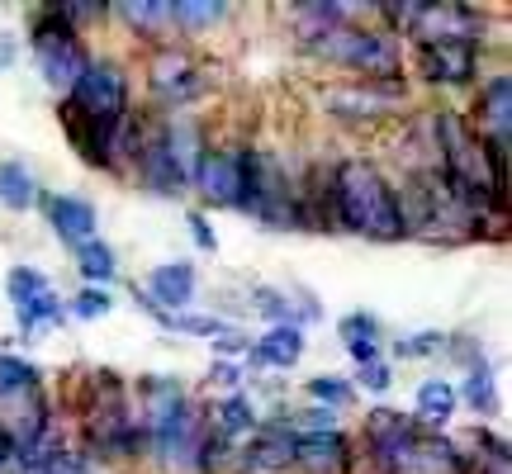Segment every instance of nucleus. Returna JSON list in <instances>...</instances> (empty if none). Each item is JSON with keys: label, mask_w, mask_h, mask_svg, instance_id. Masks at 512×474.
<instances>
[{"label": "nucleus", "mask_w": 512, "mask_h": 474, "mask_svg": "<svg viewBox=\"0 0 512 474\" xmlns=\"http://www.w3.org/2000/svg\"><path fill=\"white\" fill-rule=\"evenodd\" d=\"M67 95L72 100L62 105V124L72 128V138L86 152V162L105 166L114 143H119V128H124V105H128L124 76L110 62H86L81 81Z\"/></svg>", "instance_id": "f257e3e1"}, {"label": "nucleus", "mask_w": 512, "mask_h": 474, "mask_svg": "<svg viewBox=\"0 0 512 474\" xmlns=\"http://www.w3.org/2000/svg\"><path fill=\"white\" fill-rule=\"evenodd\" d=\"M332 204H337V219L366 237L394 242L408 233L394 190L384 185V176L370 162H342L332 171Z\"/></svg>", "instance_id": "f03ea898"}, {"label": "nucleus", "mask_w": 512, "mask_h": 474, "mask_svg": "<svg viewBox=\"0 0 512 474\" xmlns=\"http://www.w3.org/2000/svg\"><path fill=\"white\" fill-rule=\"evenodd\" d=\"M143 389H147V437L157 446V456L171 460V465L190 460L195 456V418H190L181 384H171L166 375H152Z\"/></svg>", "instance_id": "7ed1b4c3"}, {"label": "nucleus", "mask_w": 512, "mask_h": 474, "mask_svg": "<svg viewBox=\"0 0 512 474\" xmlns=\"http://www.w3.org/2000/svg\"><path fill=\"white\" fill-rule=\"evenodd\" d=\"M313 48L342 67H356V72L370 76H394L399 72V48L384 34H366V29H351V24H337V29H318L313 34Z\"/></svg>", "instance_id": "20e7f679"}, {"label": "nucleus", "mask_w": 512, "mask_h": 474, "mask_svg": "<svg viewBox=\"0 0 512 474\" xmlns=\"http://www.w3.org/2000/svg\"><path fill=\"white\" fill-rule=\"evenodd\" d=\"M34 53H38L43 76H48V86H57V91H72L76 81H81V72H86V57H81V48H76V34H72L67 10H48V15H38Z\"/></svg>", "instance_id": "39448f33"}, {"label": "nucleus", "mask_w": 512, "mask_h": 474, "mask_svg": "<svg viewBox=\"0 0 512 474\" xmlns=\"http://www.w3.org/2000/svg\"><path fill=\"white\" fill-rule=\"evenodd\" d=\"M5 290H10V299H15L19 332H29V337H34L38 328H53V323L67 318V304L53 294L48 275L34 271V266H15L10 280H5Z\"/></svg>", "instance_id": "423d86ee"}, {"label": "nucleus", "mask_w": 512, "mask_h": 474, "mask_svg": "<svg viewBox=\"0 0 512 474\" xmlns=\"http://www.w3.org/2000/svg\"><path fill=\"white\" fill-rule=\"evenodd\" d=\"M418 67L427 81H451V86H460V81H470L479 67V48L475 38H451V43H422L418 48Z\"/></svg>", "instance_id": "0eeeda50"}, {"label": "nucleus", "mask_w": 512, "mask_h": 474, "mask_svg": "<svg viewBox=\"0 0 512 474\" xmlns=\"http://www.w3.org/2000/svg\"><path fill=\"white\" fill-rule=\"evenodd\" d=\"M195 190L214 204H238L242 190V152H204L195 171Z\"/></svg>", "instance_id": "6e6552de"}, {"label": "nucleus", "mask_w": 512, "mask_h": 474, "mask_svg": "<svg viewBox=\"0 0 512 474\" xmlns=\"http://www.w3.org/2000/svg\"><path fill=\"white\" fill-rule=\"evenodd\" d=\"M152 86H157L162 100L181 105V100H195V95H200V72H195V62H190L181 48H171V53L157 57V67H152Z\"/></svg>", "instance_id": "1a4fd4ad"}, {"label": "nucleus", "mask_w": 512, "mask_h": 474, "mask_svg": "<svg viewBox=\"0 0 512 474\" xmlns=\"http://www.w3.org/2000/svg\"><path fill=\"white\" fill-rule=\"evenodd\" d=\"M48 219H53L57 237H62V242H72V247L91 242L95 228H100V219H95V204L91 200H76V195H57V200L48 204Z\"/></svg>", "instance_id": "9d476101"}, {"label": "nucleus", "mask_w": 512, "mask_h": 474, "mask_svg": "<svg viewBox=\"0 0 512 474\" xmlns=\"http://www.w3.org/2000/svg\"><path fill=\"white\" fill-rule=\"evenodd\" d=\"M147 285H152V299L166 304V309L185 313V304H195V266H190V261H166V266H157ZM157 304H152V309H157Z\"/></svg>", "instance_id": "9b49d317"}, {"label": "nucleus", "mask_w": 512, "mask_h": 474, "mask_svg": "<svg viewBox=\"0 0 512 474\" xmlns=\"http://www.w3.org/2000/svg\"><path fill=\"white\" fill-rule=\"evenodd\" d=\"M162 147H166V162L176 166V176H181V185H195V171H200V133H195V124H171L162 133Z\"/></svg>", "instance_id": "f8f14e48"}, {"label": "nucleus", "mask_w": 512, "mask_h": 474, "mask_svg": "<svg viewBox=\"0 0 512 474\" xmlns=\"http://www.w3.org/2000/svg\"><path fill=\"white\" fill-rule=\"evenodd\" d=\"M294 460L313 474H337L347 465V441L337 437V432H313V437H304L294 446Z\"/></svg>", "instance_id": "ddd939ff"}, {"label": "nucleus", "mask_w": 512, "mask_h": 474, "mask_svg": "<svg viewBox=\"0 0 512 474\" xmlns=\"http://www.w3.org/2000/svg\"><path fill=\"white\" fill-rule=\"evenodd\" d=\"M247 356H252L256 365H294L304 356V332L294 328V323H280V328H271L256 347H247Z\"/></svg>", "instance_id": "4468645a"}, {"label": "nucleus", "mask_w": 512, "mask_h": 474, "mask_svg": "<svg viewBox=\"0 0 512 474\" xmlns=\"http://www.w3.org/2000/svg\"><path fill=\"white\" fill-rule=\"evenodd\" d=\"M294 446H299V437L280 432V427H266V432H256L252 460H247V465H256V470H275V465L294 460Z\"/></svg>", "instance_id": "2eb2a0df"}, {"label": "nucleus", "mask_w": 512, "mask_h": 474, "mask_svg": "<svg viewBox=\"0 0 512 474\" xmlns=\"http://www.w3.org/2000/svg\"><path fill=\"white\" fill-rule=\"evenodd\" d=\"M418 413L427 422H451V413H456V384H446V380H427L418 389Z\"/></svg>", "instance_id": "dca6fc26"}, {"label": "nucleus", "mask_w": 512, "mask_h": 474, "mask_svg": "<svg viewBox=\"0 0 512 474\" xmlns=\"http://www.w3.org/2000/svg\"><path fill=\"white\" fill-rule=\"evenodd\" d=\"M0 200L10 204V209H29V204L38 200L34 176H29L19 162H0Z\"/></svg>", "instance_id": "f3484780"}, {"label": "nucleus", "mask_w": 512, "mask_h": 474, "mask_svg": "<svg viewBox=\"0 0 512 474\" xmlns=\"http://www.w3.org/2000/svg\"><path fill=\"white\" fill-rule=\"evenodd\" d=\"M76 261H81V275H86V280H100V285L114 280V252L100 242V237L81 242V247H76Z\"/></svg>", "instance_id": "a211bd4d"}, {"label": "nucleus", "mask_w": 512, "mask_h": 474, "mask_svg": "<svg viewBox=\"0 0 512 474\" xmlns=\"http://www.w3.org/2000/svg\"><path fill=\"white\" fill-rule=\"evenodd\" d=\"M214 418H219L223 437H238V432H252V427H256V413H252V403H247V399H223Z\"/></svg>", "instance_id": "6ab92c4d"}, {"label": "nucleus", "mask_w": 512, "mask_h": 474, "mask_svg": "<svg viewBox=\"0 0 512 474\" xmlns=\"http://www.w3.org/2000/svg\"><path fill=\"white\" fill-rule=\"evenodd\" d=\"M166 19H176V24H214V19H223V0H204V5L176 0V5H166Z\"/></svg>", "instance_id": "aec40b11"}, {"label": "nucleus", "mask_w": 512, "mask_h": 474, "mask_svg": "<svg viewBox=\"0 0 512 474\" xmlns=\"http://www.w3.org/2000/svg\"><path fill=\"white\" fill-rule=\"evenodd\" d=\"M38 370L34 365L15 361V356H0V394H15V389H34Z\"/></svg>", "instance_id": "412c9836"}, {"label": "nucleus", "mask_w": 512, "mask_h": 474, "mask_svg": "<svg viewBox=\"0 0 512 474\" xmlns=\"http://www.w3.org/2000/svg\"><path fill=\"white\" fill-rule=\"evenodd\" d=\"M309 394L313 399L332 403V408H342V403L351 399V384L342 380V375H318V380H309Z\"/></svg>", "instance_id": "4be33fe9"}, {"label": "nucleus", "mask_w": 512, "mask_h": 474, "mask_svg": "<svg viewBox=\"0 0 512 474\" xmlns=\"http://www.w3.org/2000/svg\"><path fill=\"white\" fill-rule=\"evenodd\" d=\"M465 399H470V408H489L494 403V380H489V365H475L470 370V384H465Z\"/></svg>", "instance_id": "5701e85b"}, {"label": "nucleus", "mask_w": 512, "mask_h": 474, "mask_svg": "<svg viewBox=\"0 0 512 474\" xmlns=\"http://www.w3.org/2000/svg\"><path fill=\"white\" fill-rule=\"evenodd\" d=\"M72 313L76 318H105V313H110V294L105 290H81L72 299Z\"/></svg>", "instance_id": "b1692460"}, {"label": "nucleus", "mask_w": 512, "mask_h": 474, "mask_svg": "<svg viewBox=\"0 0 512 474\" xmlns=\"http://www.w3.org/2000/svg\"><path fill=\"white\" fill-rule=\"evenodd\" d=\"M342 337H347V347H361V342H375L380 328H375V318H366V313H351L347 323H342Z\"/></svg>", "instance_id": "393cba45"}, {"label": "nucleus", "mask_w": 512, "mask_h": 474, "mask_svg": "<svg viewBox=\"0 0 512 474\" xmlns=\"http://www.w3.org/2000/svg\"><path fill=\"white\" fill-rule=\"evenodd\" d=\"M124 15L138 24V29H157V24H166V5L162 0H147V5H124Z\"/></svg>", "instance_id": "a878e982"}, {"label": "nucleus", "mask_w": 512, "mask_h": 474, "mask_svg": "<svg viewBox=\"0 0 512 474\" xmlns=\"http://www.w3.org/2000/svg\"><path fill=\"white\" fill-rule=\"evenodd\" d=\"M361 384H366V389H375V394H384V389H389V365H384V361L361 365Z\"/></svg>", "instance_id": "bb28decb"}, {"label": "nucleus", "mask_w": 512, "mask_h": 474, "mask_svg": "<svg viewBox=\"0 0 512 474\" xmlns=\"http://www.w3.org/2000/svg\"><path fill=\"white\" fill-rule=\"evenodd\" d=\"M437 342L441 337H432V332H422V337H408V342H403V356H427V351H437Z\"/></svg>", "instance_id": "cd10ccee"}, {"label": "nucleus", "mask_w": 512, "mask_h": 474, "mask_svg": "<svg viewBox=\"0 0 512 474\" xmlns=\"http://www.w3.org/2000/svg\"><path fill=\"white\" fill-rule=\"evenodd\" d=\"M190 228H195V242H200L204 252H214V233H209V219H204V214H190Z\"/></svg>", "instance_id": "c85d7f7f"}, {"label": "nucleus", "mask_w": 512, "mask_h": 474, "mask_svg": "<svg viewBox=\"0 0 512 474\" xmlns=\"http://www.w3.org/2000/svg\"><path fill=\"white\" fill-rule=\"evenodd\" d=\"M214 384H238V365H214Z\"/></svg>", "instance_id": "c756f323"}, {"label": "nucleus", "mask_w": 512, "mask_h": 474, "mask_svg": "<svg viewBox=\"0 0 512 474\" xmlns=\"http://www.w3.org/2000/svg\"><path fill=\"white\" fill-rule=\"evenodd\" d=\"M214 351H223V356H233V351H242V337H223V342H214Z\"/></svg>", "instance_id": "7c9ffc66"}, {"label": "nucleus", "mask_w": 512, "mask_h": 474, "mask_svg": "<svg viewBox=\"0 0 512 474\" xmlns=\"http://www.w3.org/2000/svg\"><path fill=\"white\" fill-rule=\"evenodd\" d=\"M10 62H15V48H10V38L0 34V67H10Z\"/></svg>", "instance_id": "2f4dec72"}]
</instances>
